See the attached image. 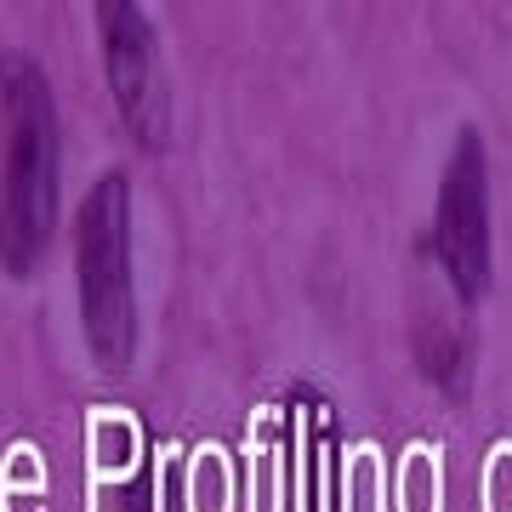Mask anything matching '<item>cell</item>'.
I'll return each mask as SVG.
<instances>
[{"instance_id": "6da1fadb", "label": "cell", "mask_w": 512, "mask_h": 512, "mask_svg": "<svg viewBox=\"0 0 512 512\" xmlns=\"http://www.w3.org/2000/svg\"><path fill=\"white\" fill-rule=\"evenodd\" d=\"M63 131L52 80L29 52H0V268L29 279L57 228Z\"/></svg>"}, {"instance_id": "7a4b0ae2", "label": "cell", "mask_w": 512, "mask_h": 512, "mask_svg": "<svg viewBox=\"0 0 512 512\" xmlns=\"http://www.w3.org/2000/svg\"><path fill=\"white\" fill-rule=\"evenodd\" d=\"M74 279H80V325L103 370L137 359V296H131V183L120 171L97 177L74 222Z\"/></svg>"}, {"instance_id": "3957f363", "label": "cell", "mask_w": 512, "mask_h": 512, "mask_svg": "<svg viewBox=\"0 0 512 512\" xmlns=\"http://www.w3.org/2000/svg\"><path fill=\"white\" fill-rule=\"evenodd\" d=\"M433 262H439L444 285L456 302L490 296L495 279V234H490V160H484V137L473 126L456 137L450 160L439 177V211H433Z\"/></svg>"}, {"instance_id": "277c9868", "label": "cell", "mask_w": 512, "mask_h": 512, "mask_svg": "<svg viewBox=\"0 0 512 512\" xmlns=\"http://www.w3.org/2000/svg\"><path fill=\"white\" fill-rule=\"evenodd\" d=\"M97 40H103V69H109V92L120 103V120L137 137V148L160 154L171 137V86H165L160 40L143 6L131 0H97Z\"/></svg>"}, {"instance_id": "5b68a950", "label": "cell", "mask_w": 512, "mask_h": 512, "mask_svg": "<svg viewBox=\"0 0 512 512\" xmlns=\"http://www.w3.org/2000/svg\"><path fill=\"white\" fill-rule=\"evenodd\" d=\"M416 359L421 370L439 382V393L450 399H467V376H473V353H467V336L456 325H444V319H427L416 330Z\"/></svg>"}]
</instances>
